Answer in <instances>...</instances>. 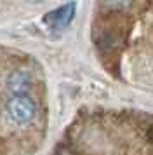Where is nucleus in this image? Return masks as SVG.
<instances>
[{
    "mask_svg": "<svg viewBox=\"0 0 153 155\" xmlns=\"http://www.w3.org/2000/svg\"><path fill=\"white\" fill-rule=\"evenodd\" d=\"M7 110H9V115L12 117L14 122L18 124H28L31 122L37 113V106H35V101L28 94L24 96H12L7 103Z\"/></svg>",
    "mask_w": 153,
    "mask_h": 155,
    "instance_id": "1",
    "label": "nucleus"
},
{
    "mask_svg": "<svg viewBox=\"0 0 153 155\" xmlns=\"http://www.w3.org/2000/svg\"><path fill=\"white\" fill-rule=\"evenodd\" d=\"M7 87L12 92V96H24V94H28V89H30V78L24 71H14L9 77Z\"/></svg>",
    "mask_w": 153,
    "mask_h": 155,
    "instance_id": "3",
    "label": "nucleus"
},
{
    "mask_svg": "<svg viewBox=\"0 0 153 155\" xmlns=\"http://www.w3.org/2000/svg\"><path fill=\"white\" fill-rule=\"evenodd\" d=\"M75 4H68V5H63V7L56 9L52 12H49V16L45 18V23H49L52 28H63L66 26L75 14Z\"/></svg>",
    "mask_w": 153,
    "mask_h": 155,
    "instance_id": "2",
    "label": "nucleus"
},
{
    "mask_svg": "<svg viewBox=\"0 0 153 155\" xmlns=\"http://www.w3.org/2000/svg\"><path fill=\"white\" fill-rule=\"evenodd\" d=\"M146 138H148L150 143H153V126H150V129L146 131Z\"/></svg>",
    "mask_w": 153,
    "mask_h": 155,
    "instance_id": "4",
    "label": "nucleus"
}]
</instances>
